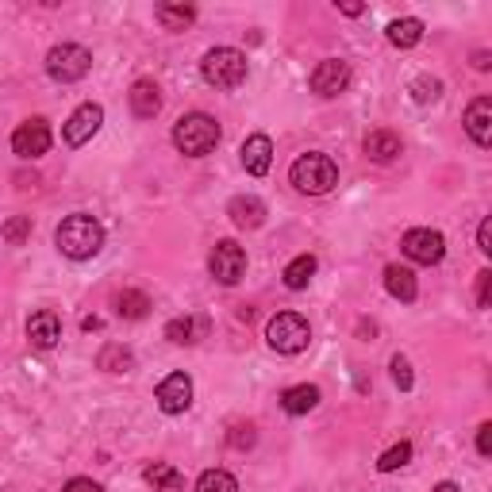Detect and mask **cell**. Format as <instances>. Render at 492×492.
<instances>
[{
    "label": "cell",
    "instance_id": "8",
    "mask_svg": "<svg viewBox=\"0 0 492 492\" xmlns=\"http://www.w3.org/2000/svg\"><path fill=\"white\" fill-rule=\"evenodd\" d=\"M50 139H54L50 123L43 116H31L12 131V154H20L24 162H35V158H43L50 151Z\"/></svg>",
    "mask_w": 492,
    "mask_h": 492
},
{
    "label": "cell",
    "instance_id": "34",
    "mask_svg": "<svg viewBox=\"0 0 492 492\" xmlns=\"http://www.w3.org/2000/svg\"><path fill=\"white\" fill-rule=\"evenodd\" d=\"M492 304V269H481L477 273V308H488Z\"/></svg>",
    "mask_w": 492,
    "mask_h": 492
},
{
    "label": "cell",
    "instance_id": "31",
    "mask_svg": "<svg viewBox=\"0 0 492 492\" xmlns=\"http://www.w3.org/2000/svg\"><path fill=\"white\" fill-rule=\"evenodd\" d=\"M443 97V81L439 78H415L412 81V100L415 104H434Z\"/></svg>",
    "mask_w": 492,
    "mask_h": 492
},
{
    "label": "cell",
    "instance_id": "32",
    "mask_svg": "<svg viewBox=\"0 0 492 492\" xmlns=\"http://www.w3.org/2000/svg\"><path fill=\"white\" fill-rule=\"evenodd\" d=\"M389 370H393V381H396V389H412L415 385V373H412V361L404 358V354H396L393 361H389Z\"/></svg>",
    "mask_w": 492,
    "mask_h": 492
},
{
    "label": "cell",
    "instance_id": "2",
    "mask_svg": "<svg viewBox=\"0 0 492 492\" xmlns=\"http://www.w3.org/2000/svg\"><path fill=\"white\" fill-rule=\"evenodd\" d=\"M173 147L189 158H204L220 147V123L204 112H189L173 123Z\"/></svg>",
    "mask_w": 492,
    "mask_h": 492
},
{
    "label": "cell",
    "instance_id": "4",
    "mask_svg": "<svg viewBox=\"0 0 492 492\" xmlns=\"http://www.w3.org/2000/svg\"><path fill=\"white\" fill-rule=\"evenodd\" d=\"M246 54L235 50V47H215L204 54V62H200V74L212 89H239L246 81Z\"/></svg>",
    "mask_w": 492,
    "mask_h": 492
},
{
    "label": "cell",
    "instance_id": "37",
    "mask_svg": "<svg viewBox=\"0 0 492 492\" xmlns=\"http://www.w3.org/2000/svg\"><path fill=\"white\" fill-rule=\"evenodd\" d=\"M477 250L492 254V220H481V227H477Z\"/></svg>",
    "mask_w": 492,
    "mask_h": 492
},
{
    "label": "cell",
    "instance_id": "41",
    "mask_svg": "<svg viewBox=\"0 0 492 492\" xmlns=\"http://www.w3.org/2000/svg\"><path fill=\"white\" fill-rule=\"evenodd\" d=\"M473 66H477V69H488V54L481 50V54H477V58H473Z\"/></svg>",
    "mask_w": 492,
    "mask_h": 492
},
{
    "label": "cell",
    "instance_id": "29",
    "mask_svg": "<svg viewBox=\"0 0 492 492\" xmlns=\"http://www.w3.org/2000/svg\"><path fill=\"white\" fill-rule=\"evenodd\" d=\"M408 462H412V443H396L377 458V469L381 473H396V469H404Z\"/></svg>",
    "mask_w": 492,
    "mask_h": 492
},
{
    "label": "cell",
    "instance_id": "19",
    "mask_svg": "<svg viewBox=\"0 0 492 492\" xmlns=\"http://www.w3.org/2000/svg\"><path fill=\"white\" fill-rule=\"evenodd\" d=\"M385 288L393 300H404L412 304L419 297V285H415V273L408 266H385Z\"/></svg>",
    "mask_w": 492,
    "mask_h": 492
},
{
    "label": "cell",
    "instance_id": "26",
    "mask_svg": "<svg viewBox=\"0 0 492 492\" xmlns=\"http://www.w3.org/2000/svg\"><path fill=\"white\" fill-rule=\"evenodd\" d=\"M154 16H158V24L166 31H185L196 20V8L193 5H158Z\"/></svg>",
    "mask_w": 492,
    "mask_h": 492
},
{
    "label": "cell",
    "instance_id": "21",
    "mask_svg": "<svg viewBox=\"0 0 492 492\" xmlns=\"http://www.w3.org/2000/svg\"><path fill=\"white\" fill-rule=\"evenodd\" d=\"M316 404H319V389L316 385H293V389L281 393V408L288 415H308Z\"/></svg>",
    "mask_w": 492,
    "mask_h": 492
},
{
    "label": "cell",
    "instance_id": "38",
    "mask_svg": "<svg viewBox=\"0 0 492 492\" xmlns=\"http://www.w3.org/2000/svg\"><path fill=\"white\" fill-rule=\"evenodd\" d=\"M81 327H85V331H100L104 319H100V316H85V319H81Z\"/></svg>",
    "mask_w": 492,
    "mask_h": 492
},
{
    "label": "cell",
    "instance_id": "9",
    "mask_svg": "<svg viewBox=\"0 0 492 492\" xmlns=\"http://www.w3.org/2000/svg\"><path fill=\"white\" fill-rule=\"evenodd\" d=\"M208 269H212V277L220 281V285H239L243 281V273H246V250L239 243H215L212 254H208Z\"/></svg>",
    "mask_w": 492,
    "mask_h": 492
},
{
    "label": "cell",
    "instance_id": "24",
    "mask_svg": "<svg viewBox=\"0 0 492 492\" xmlns=\"http://www.w3.org/2000/svg\"><path fill=\"white\" fill-rule=\"evenodd\" d=\"M151 312V297L139 293V288H123V293H116V316L120 319H142Z\"/></svg>",
    "mask_w": 492,
    "mask_h": 492
},
{
    "label": "cell",
    "instance_id": "33",
    "mask_svg": "<svg viewBox=\"0 0 492 492\" xmlns=\"http://www.w3.org/2000/svg\"><path fill=\"white\" fill-rule=\"evenodd\" d=\"M254 439H258V434H254V427H250V424L231 427V434H227V443H231L235 450H250V446H254Z\"/></svg>",
    "mask_w": 492,
    "mask_h": 492
},
{
    "label": "cell",
    "instance_id": "6",
    "mask_svg": "<svg viewBox=\"0 0 492 492\" xmlns=\"http://www.w3.org/2000/svg\"><path fill=\"white\" fill-rule=\"evenodd\" d=\"M89 69H93V54H89L85 47H78V43H58V47H50V54H47V74L54 81H62V85L81 81Z\"/></svg>",
    "mask_w": 492,
    "mask_h": 492
},
{
    "label": "cell",
    "instance_id": "20",
    "mask_svg": "<svg viewBox=\"0 0 492 492\" xmlns=\"http://www.w3.org/2000/svg\"><path fill=\"white\" fill-rule=\"evenodd\" d=\"M404 151L400 147V135L396 131H370L366 135V158L370 162H381V166H389V162Z\"/></svg>",
    "mask_w": 492,
    "mask_h": 492
},
{
    "label": "cell",
    "instance_id": "23",
    "mask_svg": "<svg viewBox=\"0 0 492 492\" xmlns=\"http://www.w3.org/2000/svg\"><path fill=\"white\" fill-rule=\"evenodd\" d=\"M385 35H389V43H393V47L412 50L419 39H424V20H415V16H404V20H393Z\"/></svg>",
    "mask_w": 492,
    "mask_h": 492
},
{
    "label": "cell",
    "instance_id": "17",
    "mask_svg": "<svg viewBox=\"0 0 492 492\" xmlns=\"http://www.w3.org/2000/svg\"><path fill=\"white\" fill-rule=\"evenodd\" d=\"M127 104H131V112L139 116V120H154L158 112H162V93H158V85L154 81H135L131 85V93H127Z\"/></svg>",
    "mask_w": 492,
    "mask_h": 492
},
{
    "label": "cell",
    "instance_id": "14",
    "mask_svg": "<svg viewBox=\"0 0 492 492\" xmlns=\"http://www.w3.org/2000/svg\"><path fill=\"white\" fill-rule=\"evenodd\" d=\"M239 154H243V170L250 177H266L269 166H273V142H269V135H250Z\"/></svg>",
    "mask_w": 492,
    "mask_h": 492
},
{
    "label": "cell",
    "instance_id": "30",
    "mask_svg": "<svg viewBox=\"0 0 492 492\" xmlns=\"http://www.w3.org/2000/svg\"><path fill=\"white\" fill-rule=\"evenodd\" d=\"M0 239L12 243V246H20L31 239V215H12V220L0 227Z\"/></svg>",
    "mask_w": 492,
    "mask_h": 492
},
{
    "label": "cell",
    "instance_id": "27",
    "mask_svg": "<svg viewBox=\"0 0 492 492\" xmlns=\"http://www.w3.org/2000/svg\"><path fill=\"white\" fill-rule=\"evenodd\" d=\"M97 366L108 370V373H127V370L135 366V354L127 351V346H120V342H108L104 351L97 354Z\"/></svg>",
    "mask_w": 492,
    "mask_h": 492
},
{
    "label": "cell",
    "instance_id": "25",
    "mask_svg": "<svg viewBox=\"0 0 492 492\" xmlns=\"http://www.w3.org/2000/svg\"><path fill=\"white\" fill-rule=\"evenodd\" d=\"M281 277H285V285L293 288V293H300V288H308V281L316 277V258H312V254H300V258H293L285 266Z\"/></svg>",
    "mask_w": 492,
    "mask_h": 492
},
{
    "label": "cell",
    "instance_id": "35",
    "mask_svg": "<svg viewBox=\"0 0 492 492\" xmlns=\"http://www.w3.org/2000/svg\"><path fill=\"white\" fill-rule=\"evenodd\" d=\"M62 492H104L93 477H74V481H66V488Z\"/></svg>",
    "mask_w": 492,
    "mask_h": 492
},
{
    "label": "cell",
    "instance_id": "15",
    "mask_svg": "<svg viewBox=\"0 0 492 492\" xmlns=\"http://www.w3.org/2000/svg\"><path fill=\"white\" fill-rule=\"evenodd\" d=\"M466 131L477 147H488L492 142V100L488 97H477L466 108Z\"/></svg>",
    "mask_w": 492,
    "mask_h": 492
},
{
    "label": "cell",
    "instance_id": "7",
    "mask_svg": "<svg viewBox=\"0 0 492 492\" xmlns=\"http://www.w3.org/2000/svg\"><path fill=\"white\" fill-rule=\"evenodd\" d=\"M400 250H404L408 258L419 262V266H439L446 258V239H443V231L412 227L404 239H400Z\"/></svg>",
    "mask_w": 492,
    "mask_h": 492
},
{
    "label": "cell",
    "instance_id": "22",
    "mask_svg": "<svg viewBox=\"0 0 492 492\" xmlns=\"http://www.w3.org/2000/svg\"><path fill=\"white\" fill-rule=\"evenodd\" d=\"M142 477H147V485L154 488V492H181L185 488V477L170 466V462H154V466H147L142 469Z\"/></svg>",
    "mask_w": 492,
    "mask_h": 492
},
{
    "label": "cell",
    "instance_id": "36",
    "mask_svg": "<svg viewBox=\"0 0 492 492\" xmlns=\"http://www.w3.org/2000/svg\"><path fill=\"white\" fill-rule=\"evenodd\" d=\"M477 454H481V458H488V454H492V424L477 427Z\"/></svg>",
    "mask_w": 492,
    "mask_h": 492
},
{
    "label": "cell",
    "instance_id": "3",
    "mask_svg": "<svg viewBox=\"0 0 492 492\" xmlns=\"http://www.w3.org/2000/svg\"><path fill=\"white\" fill-rule=\"evenodd\" d=\"M288 181H293V185H297L300 193H308V196H323V193H331V189L339 185V166H335L331 154L312 151V154H300V158L293 162V170H288Z\"/></svg>",
    "mask_w": 492,
    "mask_h": 492
},
{
    "label": "cell",
    "instance_id": "11",
    "mask_svg": "<svg viewBox=\"0 0 492 492\" xmlns=\"http://www.w3.org/2000/svg\"><path fill=\"white\" fill-rule=\"evenodd\" d=\"M100 123H104V108L100 104H81L78 112L66 120V127H62L66 147H85V142L100 131Z\"/></svg>",
    "mask_w": 492,
    "mask_h": 492
},
{
    "label": "cell",
    "instance_id": "5",
    "mask_svg": "<svg viewBox=\"0 0 492 492\" xmlns=\"http://www.w3.org/2000/svg\"><path fill=\"white\" fill-rule=\"evenodd\" d=\"M266 342L277 354H300L308 342H312V327L300 312H277L266 327Z\"/></svg>",
    "mask_w": 492,
    "mask_h": 492
},
{
    "label": "cell",
    "instance_id": "12",
    "mask_svg": "<svg viewBox=\"0 0 492 492\" xmlns=\"http://www.w3.org/2000/svg\"><path fill=\"white\" fill-rule=\"evenodd\" d=\"M189 404H193V381H189V373H170L158 385V408L166 415H181V412H189Z\"/></svg>",
    "mask_w": 492,
    "mask_h": 492
},
{
    "label": "cell",
    "instance_id": "18",
    "mask_svg": "<svg viewBox=\"0 0 492 492\" xmlns=\"http://www.w3.org/2000/svg\"><path fill=\"white\" fill-rule=\"evenodd\" d=\"M204 335H208V319H200V316H177L166 323V339L177 346H193Z\"/></svg>",
    "mask_w": 492,
    "mask_h": 492
},
{
    "label": "cell",
    "instance_id": "10",
    "mask_svg": "<svg viewBox=\"0 0 492 492\" xmlns=\"http://www.w3.org/2000/svg\"><path fill=\"white\" fill-rule=\"evenodd\" d=\"M308 85H312V93L323 97V100L346 93V85H351V62H342V58H323V62L312 69Z\"/></svg>",
    "mask_w": 492,
    "mask_h": 492
},
{
    "label": "cell",
    "instance_id": "40",
    "mask_svg": "<svg viewBox=\"0 0 492 492\" xmlns=\"http://www.w3.org/2000/svg\"><path fill=\"white\" fill-rule=\"evenodd\" d=\"M431 492H458V485H454V481H439V485H434Z\"/></svg>",
    "mask_w": 492,
    "mask_h": 492
},
{
    "label": "cell",
    "instance_id": "39",
    "mask_svg": "<svg viewBox=\"0 0 492 492\" xmlns=\"http://www.w3.org/2000/svg\"><path fill=\"white\" fill-rule=\"evenodd\" d=\"M346 16H361V12H366V5H339Z\"/></svg>",
    "mask_w": 492,
    "mask_h": 492
},
{
    "label": "cell",
    "instance_id": "13",
    "mask_svg": "<svg viewBox=\"0 0 492 492\" xmlns=\"http://www.w3.org/2000/svg\"><path fill=\"white\" fill-rule=\"evenodd\" d=\"M58 339H62V319L54 312H35L27 319V342L35 351H50V346H58Z\"/></svg>",
    "mask_w": 492,
    "mask_h": 492
},
{
    "label": "cell",
    "instance_id": "16",
    "mask_svg": "<svg viewBox=\"0 0 492 492\" xmlns=\"http://www.w3.org/2000/svg\"><path fill=\"white\" fill-rule=\"evenodd\" d=\"M227 215H231V224H235V227L254 231V227H262V224H266V204H262L258 196L243 193V196H235L231 204H227Z\"/></svg>",
    "mask_w": 492,
    "mask_h": 492
},
{
    "label": "cell",
    "instance_id": "1",
    "mask_svg": "<svg viewBox=\"0 0 492 492\" xmlns=\"http://www.w3.org/2000/svg\"><path fill=\"white\" fill-rule=\"evenodd\" d=\"M54 243H58V250L66 254V258H74V262L97 258L100 246H104V227H100L97 215L74 212V215H66V220L58 224V231H54Z\"/></svg>",
    "mask_w": 492,
    "mask_h": 492
},
{
    "label": "cell",
    "instance_id": "28",
    "mask_svg": "<svg viewBox=\"0 0 492 492\" xmlns=\"http://www.w3.org/2000/svg\"><path fill=\"white\" fill-rule=\"evenodd\" d=\"M196 492H239V481L227 469H208V473H200Z\"/></svg>",
    "mask_w": 492,
    "mask_h": 492
}]
</instances>
